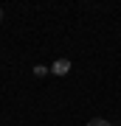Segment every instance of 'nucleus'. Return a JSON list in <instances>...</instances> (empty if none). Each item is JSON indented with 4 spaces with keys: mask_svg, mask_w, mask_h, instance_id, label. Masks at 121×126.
I'll use <instances>...</instances> for the list:
<instances>
[{
    "mask_svg": "<svg viewBox=\"0 0 121 126\" xmlns=\"http://www.w3.org/2000/svg\"><path fill=\"white\" fill-rule=\"evenodd\" d=\"M54 70H56V73H68V70H71V62H65V59H62V62L54 64Z\"/></svg>",
    "mask_w": 121,
    "mask_h": 126,
    "instance_id": "f257e3e1",
    "label": "nucleus"
},
{
    "mask_svg": "<svg viewBox=\"0 0 121 126\" xmlns=\"http://www.w3.org/2000/svg\"><path fill=\"white\" fill-rule=\"evenodd\" d=\"M87 126H113V123H110V121H104V118H93Z\"/></svg>",
    "mask_w": 121,
    "mask_h": 126,
    "instance_id": "f03ea898",
    "label": "nucleus"
},
{
    "mask_svg": "<svg viewBox=\"0 0 121 126\" xmlns=\"http://www.w3.org/2000/svg\"><path fill=\"white\" fill-rule=\"evenodd\" d=\"M0 23H3V9H0Z\"/></svg>",
    "mask_w": 121,
    "mask_h": 126,
    "instance_id": "7ed1b4c3",
    "label": "nucleus"
}]
</instances>
